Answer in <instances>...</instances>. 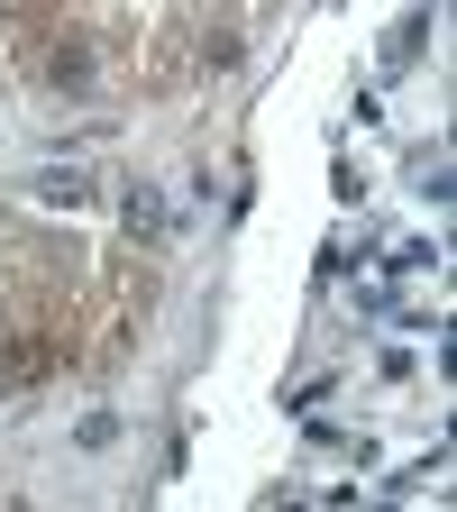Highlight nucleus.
Listing matches in <instances>:
<instances>
[{
    "instance_id": "2",
    "label": "nucleus",
    "mask_w": 457,
    "mask_h": 512,
    "mask_svg": "<svg viewBox=\"0 0 457 512\" xmlns=\"http://www.w3.org/2000/svg\"><path fill=\"white\" fill-rule=\"evenodd\" d=\"M55 83H64V92H83V83H92V46H83V37H74V46H55Z\"/></svg>"
},
{
    "instance_id": "3",
    "label": "nucleus",
    "mask_w": 457,
    "mask_h": 512,
    "mask_svg": "<svg viewBox=\"0 0 457 512\" xmlns=\"http://www.w3.org/2000/svg\"><path fill=\"white\" fill-rule=\"evenodd\" d=\"M412 192H430V202L448 192V156H439V147H421V156H412Z\"/></svg>"
},
{
    "instance_id": "4",
    "label": "nucleus",
    "mask_w": 457,
    "mask_h": 512,
    "mask_svg": "<svg viewBox=\"0 0 457 512\" xmlns=\"http://www.w3.org/2000/svg\"><path fill=\"white\" fill-rule=\"evenodd\" d=\"M421 37H430V10H412V19H403L394 37H384V55H394V64H403V55H421Z\"/></svg>"
},
{
    "instance_id": "6",
    "label": "nucleus",
    "mask_w": 457,
    "mask_h": 512,
    "mask_svg": "<svg viewBox=\"0 0 457 512\" xmlns=\"http://www.w3.org/2000/svg\"><path fill=\"white\" fill-rule=\"evenodd\" d=\"M110 439H119V421H110V412H92V421L74 430V448H110Z\"/></svg>"
},
{
    "instance_id": "1",
    "label": "nucleus",
    "mask_w": 457,
    "mask_h": 512,
    "mask_svg": "<svg viewBox=\"0 0 457 512\" xmlns=\"http://www.w3.org/2000/svg\"><path fill=\"white\" fill-rule=\"evenodd\" d=\"M128 229H138V238H174V220H165V192H156V183H138V192H128Z\"/></svg>"
},
{
    "instance_id": "5",
    "label": "nucleus",
    "mask_w": 457,
    "mask_h": 512,
    "mask_svg": "<svg viewBox=\"0 0 457 512\" xmlns=\"http://www.w3.org/2000/svg\"><path fill=\"white\" fill-rule=\"evenodd\" d=\"M37 192H46V202H64V211H74V202H83V192H92V183H83L74 165H64V174H37Z\"/></svg>"
}]
</instances>
